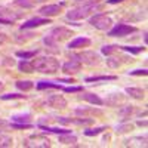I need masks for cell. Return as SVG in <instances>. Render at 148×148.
Returning <instances> with one entry per match:
<instances>
[{
	"label": "cell",
	"mask_w": 148,
	"mask_h": 148,
	"mask_svg": "<svg viewBox=\"0 0 148 148\" xmlns=\"http://www.w3.org/2000/svg\"><path fill=\"white\" fill-rule=\"evenodd\" d=\"M82 95L79 96V99L82 101H86V102H89L92 105H98V107H101L104 105V99L99 96V95H96V93H92V92H80Z\"/></svg>",
	"instance_id": "cell-14"
},
{
	"label": "cell",
	"mask_w": 148,
	"mask_h": 148,
	"mask_svg": "<svg viewBox=\"0 0 148 148\" xmlns=\"http://www.w3.org/2000/svg\"><path fill=\"white\" fill-rule=\"evenodd\" d=\"M22 14H16L15 10H12L6 6H0V25H10L14 21L19 19Z\"/></svg>",
	"instance_id": "cell-8"
},
{
	"label": "cell",
	"mask_w": 148,
	"mask_h": 148,
	"mask_svg": "<svg viewBox=\"0 0 148 148\" xmlns=\"http://www.w3.org/2000/svg\"><path fill=\"white\" fill-rule=\"evenodd\" d=\"M46 104L55 110H64L67 108V99L62 95H51L46 99Z\"/></svg>",
	"instance_id": "cell-12"
},
{
	"label": "cell",
	"mask_w": 148,
	"mask_h": 148,
	"mask_svg": "<svg viewBox=\"0 0 148 148\" xmlns=\"http://www.w3.org/2000/svg\"><path fill=\"white\" fill-rule=\"evenodd\" d=\"M37 53H39V49H36V51H18L15 52V56L21 59H33Z\"/></svg>",
	"instance_id": "cell-31"
},
{
	"label": "cell",
	"mask_w": 148,
	"mask_h": 148,
	"mask_svg": "<svg viewBox=\"0 0 148 148\" xmlns=\"http://www.w3.org/2000/svg\"><path fill=\"white\" fill-rule=\"evenodd\" d=\"M31 64L34 67L36 71L43 73V74H55L56 71H59V61L55 56H34V59L31 61Z\"/></svg>",
	"instance_id": "cell-1"
},
{
	"label": "cell",
	"mask_w": 148,
	"mask_h": 148,
	"mask_svg": "<svg viewBox=\"0 0 148 148\" xmlns=\"http://www.w3.org/2000/svg\"><path fill=\"white\" fill-rule=\"evenodd\" d=\"M136 126H139V127H147V119L138 120V121H136Z\"/></svg>",
	"instance_id": "cell-41"
},
{
	"label": "cell",
	"mask_w": 148,
	"mask_h": 148,
	"mask_svg": "<svg viewBox=\"0 0 148 148\" xmlns=\"http://www.w3.org/2000/svg\"><path fill=\"white\" fill-rule=\"evenodd\" d=\"M92 45V40L89 37H76L71 42H68L67 47L70 51H77V49H83V47H89Z\"/></svg>",
	"instance_id": "cell-11"
},
{
	"label": "cell",
	"mask_w": 148,
	"mask_h": 148,
	"mask_svg": "<svg viewBox=\"0 0 148 148\" xmlns=\"http://www.w3.org/2000/svg\"><path fill=\"white\" fill-rule=\"evenodd\" d=\"M2 62H3L5 65H8V67H14V65H15V61L12 59V58H3Z\"/></svg>",
	"instance_id": "cell-40"
},
{
	"label": "cell",
	"mask_w": 148,
	"mask_h": 148,
	"mask_svg": "<svg viewBox=\"0 0 148 148\" xmlns=\"http://www.w3.org/2000/svg\"><path fill=\"white\" fill-rule=\"evenodd\" d=\"M47 0H15L14 5L19 6V8H24V9H31L34 8L36 5H39V3H46Z\"/></svg>",
	"instance_id": "cell-23"
},
{
	"label": "cell",
	"mask_w": 148,
	"mask_h": 148,
	"mask_svg": "<svg viewBox=\"0 0 148 148\" xmlns=\"http://www.w3.org/2000/svg\"><path fill=\"white\" fill-rule=\"evenodd\" d=\"M18 70L21 73H28V74L36 71L34 67H33V64H31V61H28V59H21L19 62H18Z\"/></svg>",
	"instance_id": "cell-26"
},
{
	"label": "cell",
	"mask_w": 148,
	"mask_h": 148,
	"mask_svg": "<svg viewBox=\"0 0 148 148\" xmlns=\"http://www.w3.org/2000/svg\"><path fill=\"white\" fill-rule=\"evenodd\" d=\"M27 95H21V93H5L0 95V99L3 101H12V99H27Z\"/></svg>",
	"instance_id": "cell-34"
},
{
	"label": "cell",
	"mask_w": 148,
	"mask_h": 148,
	"mask_svg": "<svg viewBox=\"0 0 148 148\" xmlns=\"http://www.w3.org/2000/svg\"><path fill=\"white\" fill-rule=\"evenodd\" d=\"M125 93H127L130 98H133V99H136V101H142L144 96H145V92L141 88H126Z\"/></svg>",
	"instance_id": "cell-24"
},
{
	"label": "cell",
	"mask_w": 148,
	"mask_h": 148,
	"mask_svg": "<svg viewBox=\"0 0 148 148\" xmlns=\"http://www.w3.org/2000/svg\"><path fill=\"white\" fill-rule=\"evenodd\" d=\"M107 65L110 67V68H119L120 65H121V61H120V58L119 56H113V55H111V56H108L107 58Z\"/></svg>",
	"instance_id": "cell-36"
},
{
	"label": "cell",
	"mask_w": 148,
	"mask_h": 148,
	"mask_svg": "<svg viewBox=\"0 0 148 148\" xmlns=\"http://www.w3.org/2000/svg\"><path fill=\"white\" fill-rule=\"evenodd\" d=\"M80 70H82V64L79 62V61H74V59L67 61V62L62 65V73L68 74V76H71V74H77Z\"/></svg>",
	"instance_id": "cell-16"
},
{
	"label": "cell",
	"mask_w": 148,
	"mask_h": 148,
	"mask_svg": "<svg viewBox=\"0 0 148 148\" xmlns=\"http://www.w3.org/2000/svg\"><path fill=\"white\" fill-rule=\"evenodd\" d=\"M62 6L64 3H55V5H45L39 9V14L45 18H52V16H56L62 12Z\"/></svg>",
	"instance_id": "cell-9"
},
{
	"label": "cell",
	"mask_w": 148,
	"mask_h": 148,
	"mask_svg": "<svg viewBox=\"0 0 148 148\" xmlns=\"http://www.w3.org/2000/svg\"><path fill=\"white\" fill-rule=\"evenodd\" d=\"M101 0H82V5L80 6H88V5H98Z\"/></svg>",
	"instance_id": "cell-39"
},
{
	"label": "cell",
	"mask_w": 148,
	"mask_h": 148,
	"mask_svg": "<svg viewBox=\"0 0 148 148\" xmlns=\"http://www.w3.org/2000/svg\"><path fill=\"white\" fill-rule=\"evenodd\" d=\"M135 113H136V107H135V105H125V107H121L119 110V120H120V123L129 121L130 117Z\"/></svg>",
	"instance_id": "cell-15"
},
{
	"label": "cell",
	"mask_w": 148,
	"mask_h": 148,
	"mask_svg": "<svg viewBox=\"0 0 148 148\" xmlns=\"http://www.w3.org/2000/svg\"><path fill=\"white\" fill-rule=\"evenodd\" d=\"M104 130H107V126H96V127H92V129H84L83 133L86 136H96V135L102 133Z\"/></svg>",
	"instance_id": "cell-33"
},
{
	"label": "cell",
	"mask_w": 148,
	"mask_h": 148,
	"mask_svg": "<svg viewBox=\"0 0 148 148\" xmlns=\"http://www.w3.org/2000/svg\"><path fill=\"white\" fill-rule=\"evenodd\" d=\"M55 120L59 125H67V126H89V125H93L95 123V120L90 117H61V116H56Z\"/></svg>",
	"instance_id": "cell-6"
},
{
	"label": "cell",
	"mask_w": 148,
	"mask_h": 148,
	"mask_svg": "<svg viewBox=\"0 0 148 148\" xmlns=\"http://www.w3.org/2000/svg\"><path fill=\"white\" fill-rule=\"evenodd\" d=\"M52 37V39H55L56 42H61V40H65V39H68V37H71L73 36V31L70 30V28H67V27H55L52 31H51V34H49Z\"/></svg>",
	"instance_id": "cell-13"
},
{
	"label": "cell",
	"mask_w": 148,
	"mask_h": 148,
	"mask_svg": "<svg viewBox=\"0 0 148 148\" xmlns=\"http://www.w3.org/2000/svg\"><path fill=\"white\" fill-rule=\"evenodd\" d=\"M74 113L77 116H93V117H101L104 116V111L102 110H98V108H88V107H83V108H76L74 110Z\"/></svg>",
	"instance_id": "cell-17"
},
{
	"label": "cell",
	"mask_w": 148,
	"mask_h": 148,
	"mask_svg": "<svg viewBox=\"0 0 148 148\" xmlns=\"http://www.w3.org/2000/svg\"><path fill=\"white\" fill-rule=\"evenodd\" d=\"M15 86L22 92H28L34 88V82H31V80H16Z\"/></svg>",
	"instance_id": "cell-27"
},
{
	"label": "cell",
	"mask_w": 148,
	"mask_h": 148,
	"mask_svg": "<svg viewBox=\"0 0 148 148\" xmlns=\"http://www.w3.org/2000/svg\"><path fill=\"white\" fill-rule=\"evenodd\" d=\"M98 9V5H88V6H77L71 10L67 12L65 18L68 21H80V19H84L90 15V12Z\"/></svg>",
	"instance_id": "cell-3"
},
{
	"label": "cell",
	"mask_w": 148,
	"mask_h": 148,
	"mask_svg": "<svg viewBox=\"0 0 148 148\" xmlns=\"http://www.w3.org/2000/svg\"><path fill=\"white\" fill-rule=\"evenodd\" d=\"M8 40V37H6V34H3V33H0V45H3L5 42Z\"/></svg>",
	"instance_id": "cell-43"
},
{
	"label": "cell",
	"mask_w": 148,
	"mask_h": 148,
	"mask_svg": "<svg viewBox=\"0 0 148 148\" xmlns=\"http://www.w3.org/2000/svg\"><path fill=\"white\" fill-rule=\"evenodd\" d=\"M12 121H16V123H30L31 121V114L30 113H22V114H15L10 117Z\"/></svg>",
	"instance_id": "cell-32"
},
{
	"label": "cell",
	"mask_w": 148,
	"mask_h": 148,
	"mask_svg": "<svg viewBox=\"0 0 148 148\" xmlns=\"http://www.w3.org/2000/svg\"><path fill=\"white\" fill-rule=\"evenodd\" d=\"M147 42H148V37H147V31H144V43L147 46Z\"/></svg>",
	"instance_id": "cell-45"
},
{
	"label": "cell",
	"mask_w": 148,
	"mask_h": 148,
	"mask_svg": "<svg viewBox=\"0 0 148 148\" xmlns=\"http://www.w3.org/2000/svg\"><path fill=\"white\" fill-rule=\"evenodd\" d=\"M121 2H125V0H107V3H110V5H117Z\"/></svg>",
	"instance_id": "cell-44"
},
{
	"label": "cell",
	"mask_w": 148,
	"mask_h": 148,
	"mask_svg": "<svg viewBox=\"0 0 148 148\" xmlns=\"http://www.w3.org/2000/svg\"><path fill=\"white\" fill-rule=\"evenodd\" d=\"M3 88H5V84H3L2 82H0V92H2V90H3Z\"/></svg>",
	"instance_id": "cell-46"
},
{
	"label": "cell",
	"mask_w": 148,
	"mask_h": 148,
	"mask_svg": "<svg viewBox=\"0 0 148 148\" xmlns=\"http://www.w3.org/2000/svg\"><path fill=\"white\" fill-rule=\"evenodd\" d=\"M43 43L46 46V51L47 52H52V53H59V47H58V42L55 39H52L51 36H45L43 37Z\"/></svg>",
	"instance_id": "cell-20"
},
{
	"label": "cell",
	"mask_w": 148,
	"mask_h": 148,
	"mask_svg": "<svg viewBox=\"0 0 148 148\" xmlns=\"http://www.w3.org/2000/svg\"><path fill=\"white\" fill-rule=\"evenodd\" d=\"M70 59H74V61H79V62L83 65H98L101 62V55L95 52V51H80L77 53H71L70 55Z\"/></svg>",
	"instance_id": "cell-2"
},
{
	"label": "cell",
	"mask_w": 148,
	"mask_h": 148,
	"mask_svg": "<svg viewBox=\"0 0 148 148\" xmlns=\"http://www.w3.org/2000/svg\"><path fill=\"white\" fill-rule=\"evenodd\" d=\"M45 24H51V19L45 18V16H34L31 19H27L25 22L21 25V30H31V28H37V27H42Z\"/></svg>",
	"instance_id": "cell-10"
},
{
	"label": "cell",
	"mask_w": 148,
	"mask_h": 148,
	"mask_svg": "<svg viewBox=\"0 0 148 148\" xmlns=\"http://www.w3.org/2000/svg\"><path fill=\"white\" fill-rule=\"evenodd\" d=\"M108 80H117V76H93V77H86V83H98V82H108Z\"/></svg>",
	"instance_id": "cell-29"
},
{
	"label": "cell",
	"mask_w": 148,
	"mask_h": 148,
	"mask_svg": "<svg viewBox=\"0 0 148 148\" xmlns=\"http://www.w3.org/2000/svg\"><path fill=\"white\" fill-rule=\"evenodd\" d=\"M14 145V141L9 135H5V133H0V148H9Z\"/></svg>",
	"instance_id": "cell-35"
},
{
	"label": "cell",
	"mask_w": 148,
	"mask_h": 148,
	"mask_svg": "<svg viewBox=\"0 0 148 148\" xmlns=\"http://www.w3.org/2000/svg\"><path fill=\"white\" fill-rule=\"evenodd\" d=\"M123 102H125V95L120 93V92L119 93H111L104 99V104H107L110 107H119Z\"/></svg>",
	"instance_id": "cell-18"
},
{
	"label": "cell",
	"mask_w": 148,
	"mask_h": 148,
	"mask_svg": "<svg viewBox=\"0 0 148 148\" xmlns=\"http://www.w3.org/2000/svg\"><path fill=\"white\" fill-rule=\"evenodd\" d=\"M51 139L46 138L45 135H31V136L22 139V147H30V148H49Z\"/></svg>",
	"instance_id": "cell-5"
},
{
	"label": "cell",
	"mask_w": 148,
	"mask_h": 148,
	"mask_svg": "<svg viewBox=\"0 0 148 148\" xmlns=\"http://www.w3.org/2000/svg\"><path fill=\"white\" fill-rule=\"evenodd\" d=\"M37 90H46V89H59L62 90V84L58 82H47V80H42L36 83Z\"/></svg>",
	"instance_id": "cell-19"
},
{
	"label": "cell",
	"mask_w": 148,
	"mask_h": 148,
	"mask_svg": "<svg viewBox=\"0 0 148 148\" xmlns=\"http://www.w3.org/2000/svg\"><path fill=\"white\" fill-rule=\"evenodd\" d=\"M119 49L120 51H123V52H127V53H130V55H138V53H141V52H145V46H119Z\"/></svg>",
	"instance_id": "cell-25"
},
{
	"label": "cell",
	"mask_w": 148,
	"mask_h": 148,
	"mask_svg": "<svg viewBox=\"0 0 148 148\" xmlns=\"http://www.w3.org/2000/svg\"><path fill=\"white\" fill-rule=\"evenodd\" d=\"M62 90L65 93H80L84 90L83 86H67V88H62Z\"/></svg>",
	"instance_id": "cell-37"
},
{
	"label": "cell",
	"mask_w": 148,
	"mask_h": 148,
	"mask_svg": "<svg viewBox=\"0 0 148 148\" xmlns=\"http://www.w3.org/2000/svg\"><path fill=\"white\" fill-rule=\"evenodd\" d=\"M129 76H148V71L147 68H138V70H132L127 73Z\"/></svg>",
	"instance_id": "cell-38"
},
{
	"label": "cell",
	"mask_w": 148,
	"mask_h": 148,
	"mask_svg": "<svg viewBox=\"0 0 148 148\" xmlns=\"http://www.w3.org/2000/svg\"><path fill=\"white\" fill-rule=\"evenodd\" d=\"M125 145L126 147H147V136H132L130 139H126L125 141Z\"/></svg>",
	"instance_id": "cell-22"
},
{
	"label": "cell",
	"mask_w": 148,
	"mask_h": 148,
	"mask_svg": "<svg viewBox=\"0 0 148 148\" xmlns=\"http://www.w3.org/2000/svg\"><path fill=\"white\" fill-rule=\"evenodd\" d=\"M138 28L133 27V25H129V24H114L113 27H111L107 34L110 37H126L132 33H136Z\"/></svg>",
	"instance_id": "cell-7"
},
{
	"label": "cell",
	"mask_w": 148,
	"mask_h": 148,
	"mask_svg": "<svg viewBox=\"0 0 148 148\" xmlns=\"http://www.w3.org/2000/svg\"><path fill=\"white\" fill-rule=\"evenodd\" d=\"M58 141L61 142V144H64V145H77V136L76 135H73L71 132H68V133H61V135H58Z\"/></svg>",
	"instance_id": "cell-21"
},
{
	"label": "cell",
	"mask_w": 148,
	"mask_h": 148,
	"mask_svg": "<svg viewBox=\"0 0 148 148\" xmlns=\"http://www.w3.org/2000/svg\"><path fill=\"white\" fill-rule=\"evenodd\" d=\"M58 83H74V79H58Z\"/></svg>",
	"instance_id": "cell-42"
},
{
	"label": "cell",
	"mask_w": 148,
	"mask_h": 148,
	"mask_svg": "<svg viewBox=\"0 0 148 148\" xmlns=\"http://www.w3.org/2000/svg\"><path fill=\"white\" fill-rule=\"evenodd\" d=\"M89 24L92 27H95L96 30H101V31H108L114 25L111 16H108L105 14H95L93 16L89 18Z\"/></svg>",
	"instance_id": "cell-4"
},
{
	"label": "cell",
	"mask_w": 148,
	"mask_h": 148,
	"mask_svg": "<svg viewBox=\"0 0 148 148\" xmlns=\"http://www.w3.org/2000/svg\"><path fill=\"white\" fill-rule=\"evenodd\" d=\"M120 51L119 49V45H104L101 47V53L102 55H107V56H111V55H114Z\"/></svg>",
	"instance_id": "cell-30"
},
{
	"label": "cell",
	"mask_w": 148,
	"mask_h": 148,
	"mask_svg": "<svg viewBox=\"0 0 148 148\" xmlns=\"http://www.w3.org/2000/svg\"><path fill=\"white\" fill-rule=\"evenodd\" d=\"M133 129H135V125H132L130 121H123V123H120V125L116 127V133L123 135V133H127V132H130Z\"/></svg>",
	"instance_id": "cell-28"
}]
</instances>
